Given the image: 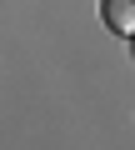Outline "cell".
Wrapping results in <instances>:
<instances>
[{
  "mask_svg": "<svg viewBox=\"0 0 135 150\" xmlns=\"http://www.w3.org/2000/svg\"><path fill=\"white\" fill-rule=\"evenodd\" d=\"M100 20L115 35H135V0H100Z\"/></svg>",
  "mask_w": 135,
  "mask_h": 150,
  "instance_id": "6da1fadb",
  "label": "cell"
}]
</instances>
